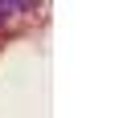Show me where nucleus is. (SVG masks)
<instances>
[{"label":"nucleus","mask_w":123,"mask_h":118,"mask_svg":"<svg viewBox=\"0 0 123 118\" xmlns=\"http://www.w3.org/2000/svg\"><path fill=\"white\" fill-rule=\"evenodd\" d=\"M21 4H33V8H45L49 0H21Z\"/></svg>","instance_id":"f257e3e1"}]
</instances>
